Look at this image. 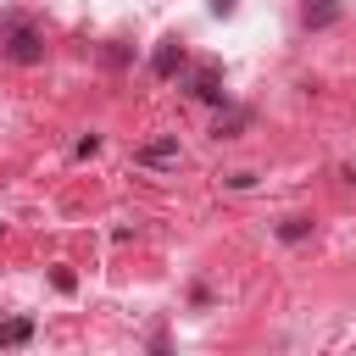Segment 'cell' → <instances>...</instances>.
I'll return each mask as SVG.
<instances>
[{"label":"cell","mask_w":356,"mask_h":356,"mask_svg":"<svg viewBox=\"0 0 356 356\" xmlns=\"http://www.w3.org/2000/svg\"><path fill=\"white\" fill-rule=\"evenodd\" d=\"M145 161H150V167H167V161H178V145H150Z\"/></svg>","instance_id":"1"},{"label":"cell","mask_w":356,"mask_h":356,"mask_svg":"<svg viewBox=\"0 0 356 356\" xmlns=\"http://www.w3.org/2000/svg\"><path fill=\"white\" fill-rule=\"evenodd\" d=\"M0 339H11V345H17V339H28V323H6V328H0Z\"/></svg>","instance_id":"2"}]
</instances>
